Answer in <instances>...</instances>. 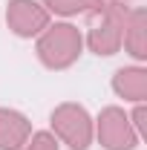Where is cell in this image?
<instances>
[{
	"mask_svg": "<svg viewBox=\"0 0 147 150\" xmlns=\"http://www.w3.org/2000/svg\"><path fill=\"white\" fill-rule=\"evenodd\" d=\"M92 130L104 150H136L141 142V136L130 124V112H124V107H115V104L104 107L98 118H92Z\"/></svg>",
	"mask_w": 147,
	"mask_h": 150,
	"instance_id": "4",
	"label": "cell"
},
{
	"mask_svg": "<svg viewBox=\"0 0 147 150\" xmlns=\"http://www.w3.org/2000/svg\"><path fill=\"white\" fill-rule=\"evenodd\" d=\"M20 150H61V142H58L49 130H37V133H32V136L26 139V144Z\"/></svg>",
	"mask_w": 147,
	"mask_h": 150,
	"instance_id": "10",
	"label": "cell"
},
{
	"mask_svg": "<svg viewBox=\"0 0 147 150\" xmlns=\"http://www.w3.org/2000/svg\"><path fill=\"white\" fill-rule=\"evenodd\" d=\"M49 15L61 18H78V15H92L104 0H40Z\"/></svg>",
	"mask_w": 147,
	"mask_h": 150,
	"instance_id": "9",
	"label": "cell"
},
{
	"mask_svg": "<svg viewBox=\"0 0 147 150\" xmlns=\"http://www.w3.org/2000/svg\"><path fill=\"white\" fill-rule=\"evenodd\" d=\"M49 124H52V136L58 142H64L69 150H90V144L95 142V130H92V115L84 104L78 101H64L58 104L52 115H49Z\"/></svg>",
	"mask_w": 147,
	"mask_h": 150,
	"instance_id": "3",
	"label": "cell"
},
{
	"mask_svg": "<svg viewBox=\"0 0 147 150\" xmlns=\"http://www.w3.org/2000/svg\"><path fill=\"white\" fill-rule=\"evenodd\" d=\"M130 6L124 0H104L90 15V29H87V46L98 58H110L121 49L124 40V23H127Z\"/></svg>",
	"mask_w": 147,
	"mask_h": 150,
	"instance_id": "1",
	"label": "cell"
},
{
	"mask_svg": "<svg viewBox=\"0 0 147 150\" xmlns=\"http://www.w3.org/2000/svg\"><path fill=\"white\" fill-rule=\"evenodd\" d=\"M6 26L18 38H37L49 26V12L37 0H9L6 3Z\"/></svg>",
	"mask_w": 147,
	"mask_h": 150,
	"instance_id": "5",
	"label": "cell"
},
{
	"mask_svg": "<svg viewBox=\"0 0 147 150\" xmlns=\"http://www.w3.org/2000/svg\"><path fill=\"white\" fill-rule=\"evenodd\" d=\"M130 124H133V130L139 133L141 139L147 136V110H144V104H136V110L130 112Z\"/></svg>",
	"mask_w": 147,
	"mask_h": 150,
	"instance_id": "11",
	"label": "cell"
},
{
	"mask_svg": "<svg viewBox=\"0 0 147 150\" xmlns=\"http://www.w3.org/2000/svg\"><path fill=\"white\" fill-rule=\"evenodd\" d=\"M32 136V121L20 110L0 107V150H20Z\"/></svg>",
	"mask_w": 147,
	"mask_h": 150,
	"instance_id": "6",
	"label": "cell"
},
{
	"mask_svg": "<svg viewBox=\"0 0 147 150\" xmlns=\"http://www.w3.org/2000/svg\"><path fill=\"white\" fill-rule=\"evenodd\" d=\"M35 52L46 69H69L84 52V35L72 23H49L37 35Z\"/></svg>",
	"mask_w": 147,
	"mask_h": 150,
	"instance_id": "2",
	"label": "cell"
},
{
	"mask_svg": "<svg viewBox=\"0 0 147 150\" xmlns=\"http://www.w3.org/2000/svg\"><path fill=\"white\" fill-rule=\"evenodd\" d=\"M112 93L124 101L144 104L147 98V69L144 67H121L112 75Z\"/></svg>",
	"mask_w": 147,
	"mask_h": 150,
	"instance_id": "7",
	"label": "cell"
},
{
	"mask_svg": "<svg viewBox=\"0 0 147 150\" xmlns=\"http://www.w3.org/2000/svg\"><path fill=\"white\" fill-rule=\"evenodd\" d=\"M121 46L136 61H144L147 58V12L144 9H130L127 23H124V40H121Z\"/></svg>",
	"mask_w": 147,
	"mask_h": 150,
	"instance_id": "8",
	"label": "cell"
}]
</instances>
